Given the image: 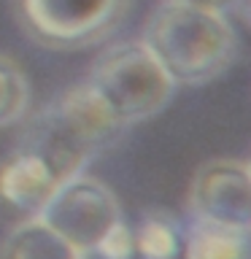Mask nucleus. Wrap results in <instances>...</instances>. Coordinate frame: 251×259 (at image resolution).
Returning <instances> with one entry per match:
<instances>
[{
  "mask_svg": "<svg viewBox=\"0 0 251 259\" xmlns=\"http://www.w3.org/2000/svg\"><path fill=\"white\" fill-rule=\"evenodd\" d=\"M141 40L176 87L208 84L238 57V30L232 16L165 0L149 14Z\"/></svg>",
  "mask_w": 251,
  "mask_h": 259,
  "instance_id": "1",
  "label": "nucleus"
},
{
  "mask_svg": "<svg viewBox=\"0 0 251 259\" xmlns=\"http://www.w3.org/2000/svg\"><path fill=\"white\" fill-rule=\"evenodd\" d=\"M124 130L127 127L119 124L105 103L92 92V87L81 81L32 119L22 143L44 154L65 181L81 173L89 159L108 149Z\"/></svg>",
  "mask_w": 251,
  "mask_h": 259,
  "instance_id": "2",
  "label": "nucleus"
},
{
  "mask_svg": "<svg viewBox=\"0 0 251 259\" xmlns=\"http://www.w3.org/2000/svg\"><path fill=\"white\" fill-rule=\"evenodd\" d=\"M87 84L124 127L157 116L178 89L141 38L103 49Z\"/></svg>",
  "mask_w": 251,
  "mask_h": 259,
  "instance_id": "3",
  "label": "nucleus"
},
{
  "mask_svg": "<svg viewBox=\"0 0 251 259\" xmlns=\"http://www.w3.org/2000/svg\"><path fill=\"white\" fill-rule=\"evenodd\" d=\"M133 0H14L24 35L44 49L73 52L111 38Z\"/></svg>",
  "mask_w": 251,
  "mask_h": 259,
  "instance_id": "4",
  "label": "nucleus"
},
{
  "mask_svg": "<svg viewBox=\"0 0 251 259\" xmlns=\"http://www.w3.org/2000/svg\"><path fill=\"white\" fill-rule=\"evenodd\" d=\"M38 216L84 254L97 251L113 227L124 222L116 194L84 170L65 178Z\"/></svg>",
  "mask_w": 251,
  "mask_h": 259,
  "instance_id": "5",
  "label": "nucleus"
},
{
  "mask_svg": "<svg viewBox=\"0 0 251 259\" xmlns=\"http://www.w3.org/2000/svg\"><path fill=\"white\" fill-rule=\"evenodd\" d=\"M189 213L251 235V159L216 157L200 165L189 186Z\"/></svg>",
  "mask_w": 251,
  "mask_h": 259,
  "instance_id": "6",
  "label": "nucleus"
},
{
  "mask_svg": "<svg viewBox=\"0 0 251 259\" xmlns=\"http://www.w3.org/2000/svg\"><path fill=\"white\" fill-rule=\"evenodd\" d=\"M62 178L49 159L27 143H19L0 162V200L22 213L38 216Z\"/></svg>",
  "mask_w": 251,
  "mask_h": 259,
  "instance_id": "7",
  "label": "nucleus"
},
{
  "mask_svg": "<svg viewBox=\"0 0 251 259\" xmlns=\"http://www.w3.org/2000/svg\"><path fill=\"white\" fill-rule=\"evenodd\" d=\"M0 259H87V254L54 232L40 216H30L6 235Z\"/></svg>",
  "mask_w": 251,
  "mask_h": 259,
  "instance_id": "8",
  "label": "nucleus"
},
{
  "mask_svg": "<svg viewBox=\"0 0 251 259\" xmlns=\"http://www.w3.org/2000/svg\"><path fill=\"white\" fill-rule=\"evenodd\" d=\"M181 259H251V235L192 219L184 232Z\"/></svg>",
  "mask_w": 251,
  "mask_h": 259,
  "instance_id": "9",
  "label": "nucleus"
},
{
  "mask_svg": "<svg viewBox=\"0 0 251 259\" xmlns=\"http://www.w3.org/2000/svg\"><path fill=\"white\" fill-rule=\"evenodd\" d=\"M135 254L141 259H181L184 232L173 219L151 213L133 230Z\"/></svg>",
  "mask_w": 251,
  "mask_h": 259,
  "instance_id": "10",
  "label": "nucleus"
},
{
  "mask_svg": "<svg viewBox=\"0 0 251 259\" xmlns=\"http://www.w3.org/2000/svg\"><path fill=\"white\" fill-rule=\"evenodd\" d=\"M30 78L19 62L0 54V130L19 124L30 113Z\"/></svg>",
  "mask_w": 251,
  "mask_h": 259,
  "instance_id": "11",
  "label": "nucleus"
},
{
  "mask_svg": "<svg viewBox=\"0 0 251 259\" xmlns=\"http://www.w3.org/2000/svg\"><path fill=\"white\" fill-rule=\"evenodd\" d=\"M95 254H100L103 259H135V235L133 227H127L124 222H119L113 230L108 232L100 246H97Z\"/></svg>",
  "mask_w": 251,
  "mask_h": 259,
  "instance_id": "12",
  "label": "nucleus"
},
{
  "mask_svg": "<svg viewBox=\"0 0 251 259\" xmlns=\"http://www.w3.org/2000/svg\"><path fill=\"white\" fill-rule=\"evenodd\" d=\"M165 3H178V6L202 8V11L227 14V16H232V19H235V11H238V0H165Z\"/></svg>",
  "mask_w": 251,
  "mask_h": 259,
  "instance_id": "13",
  "label": "nucleus"
},
{
  "mask_svg": "<svg viewBox=\"0 0 251 259\" xmlns=\"http://www.w3.org/2000/svg\"><path fill=\"white\" fill-rule=\"evenodd\" d=\"M238 19H243L251 27V0H238V11H235Z\"/></svg>",
  "mask_w": 251,
  "mask_h": 259,
  "instance_id": "14",
  "label": "nucleus"
}]
</instances>
